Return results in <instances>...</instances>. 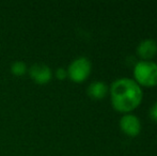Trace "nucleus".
Listing matches in <instances>:
<instances>
[{
	"label": "nucleus",
	"instance_id": "f257e3e1",
	"mask_svg": "<svg viewBox=\"0 0 157 156\" xmlns=\"http://www.w3.org/2000/svg\"><path fill=\"white\" fill-rule=\"evenodd\" d=\"M143 94L141 87L130 78H120L110 86L111 104L120 112H129L136 109L142 101Z\"/></svg>",
	"mask_w": 157,
	"mask_h": 156
},
{
	"label": "nucleus",
	"instance_id": "f03ea898",
	"mask_svg": "<svg viewBox=\"0 0 157 156\" xmlns=\"http://www.w3.org/2000/svg\"><path fill=\"white\" fill-rule=\"evenodd\" d=\"M134 77L139 86H157V63L153 61H139L134 67Z\"/></svg>",
	"mask_w": 157,
	"mask_h": 156
},
{
	"label": "nucleus",
	"instance_id": "7ed1b4c3",
	"mask_svg": "<svg viewBox=\"0 0 157 156\" xmlns=\"http://www.w3.org/2000/svg\"><path fill=\"white\" fill-rule=\"evenodd\" d=\"M91 62L87 57H78L67 67V76L75 82H82L91 73Z\"/></svg>",
	"mask_w": 157,
	"mask_h": 156
},
{
	"label": "nucleus",
	"instance_id": "20e7f679",
	"mask_svg": "<svg viewBox=\"0 0 157 156\" xmlns=\"http://www.w3.org/2000/svg\"><path fill=\"white\" fill-rule=\"evenodd\" d=\"M120 128L129 137H136L141 131V122L137 116L127 113L121 118Z\"/></svg>",
	"mask_w": 157,
	"mask_h": 156
},
{
	"label": "nucleus",
	"instance_id": "39448f33",
	"mask_svg": "<svg viewBox=\"0 0 157 156\" xmlns=\"http://www.w3.org/2000/svg\"><path fill=\"white\" fill-rule=\"evenodd\" d=\"M29 74L35 82L46 83L52 79V70L44 63H35L29 69Z\"/></svg>",
	"mask_w": 157,
	"mask_h": 156
},
{
	"label": "nucleus",
	"instance_id": "423d86ee",
	"mask_svg": "<svg viewBox=\"0 0 157 156\" xmlns=\"http://www.w3.org/2000/svg\"><path fill=\"white\" fill-rule=\"evenodd\" d=\"M137 54L143 61H150L157 54V42L152 39L143 40L137 47Z\"/></svg>",
	"mask_w": 157,
	"mask_h": 156
},
{
	"label": "nucleus",
	"instance_id": "0eeeda50",
	"mask_svg": "<svg viewBox=\"0 0 157 156\" xmlns=\"http://www.w3.org/2000/svg\"><path fill=\"white\" fill-rule=\"evenodd\" d=\"M108 88L106 86L105 82L103 81H94L91 85L88 87V94L89 96H91L92 98H95V100H101V98H104L107 94Z\"/></svg>",
	"mask_w": 157,
	"mask_h": 156
},
{
	"label": "nucleus",
	"instance_id": "6e6552de",
	"mask_svg": "<svg viewBox=\"0 0 157 156\" xmlns=\"http://www.w3.org/2000/svg\"><path fill=\"white\" fill-rule=\"evenodd\" d=\"M11 71L14 75L16 76H21L27 72V65L24 61H21V60H17L15 62L12 63L11 65Z\"/></svg>",
	"mask_w": 157,
	"mask_h": 156
},
{
	"label": "nucleus",
	"instance_id": "1a4fd4ad",
	"mask_svg": "<svg viewBox=\"0 0 157 156\" xmlns=\"http://www.w3.org/2000/svg\"><path fill=\"white\" fill-rule=\"evenodd\" d=\"M67 76V71L63 67H58L56 71V77L58 79H64Z\"/></svg>",
	"mask_w": 157,
	"mask_h": 156
},
{
	"label": "nucleus",
	"instance_id": "9d476101",
	"mask_svg": "<svg viewBox=\"0 0 157 156\" xmlns=\"http://www.w3.org/2000/svg\"><path fill=\"white\" fill-rule=\"evenodd\" d=\"M150 116H151V118L153 119L154 121L157 122V102L151 107V109H150Z\"/></svg>",
	"mask_w": 157,
	"mask_h": 156
}]
</instances>
